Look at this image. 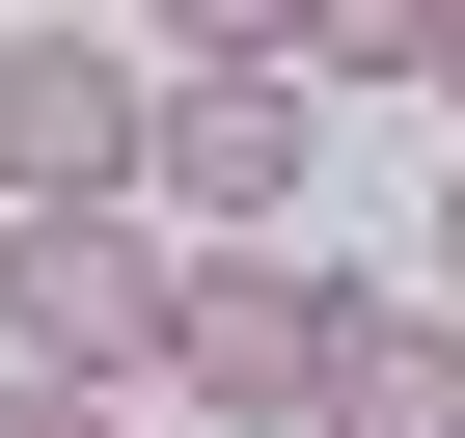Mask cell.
<instances>
[{"mask_svg":"<svg viewBox=\"0 0 465 438\" xmlns=\"http://www.w3.org/2000/svg\"><path fill=\"white\" fill-rule=\"evenodd\" d=\"M137 55H302V0H137Z\"/></svg>","mask_w":465,"mask_h":438,"instance_id":"52a82bcc","label":"cell"},{"mask_svg":"<svg viewBox=\"0 0 465 438\" xmlns=\"http://www.w3.org/2000/svg\"><path fill=\"white\" fill-rule=\"evenodd\" d=\"M438 302H465V192H438Z\"/></svg>","mask_w":465,"mask_h":438,"instance_id":"30bf717a","label":"cell"},{"mask_svg":"<svg viewBox=\"0 0 465 438\" xmlns=\"http://www.w3.org/2000/svg\"><path fill=\"white\" fill-rule=\"evenodd\" d=\"M302 164H329V110H302V55H164L137 83V219H302Z\"/></svg>","mask_w":465,"mask_h":438,"instance_id":"7a4b0ae2","label":"cell"},{"mask_svg":"<svg viewBox=\"0 0 465 438\" xmlns=\"http://www.w3.org/2000/svg\"><path fill=\"white\" fill-rule=\"evenodd\" d=\"M0 329H28L55 383H137L164 356V219L137 192H0Z\"/></svg>","mask_w":465,"mask_h":438,"instance_id":"3957f363","label":"cell"},{"mask_svg":"<svg viewBox=\"0 0 465 438\" xmlns=\"http://www.w3.org/2000/svg\"><path fill=\"white\" fill-rule=\"evenodd\" d=\"M164 438H302V383H329V274L274 247V219H219V247H192V219H164Z\"/></svg>","mask_w":465,"mask_h":438,"instance_id":"6da1fadb","label":"cell"},{"mask_svg":"<svg viewBox=\"0 0 465 438\" xmlns=\"http://www.w3.org/2000/svg\"><path fill=\"white\" fill-rule=\"evenodd\" d=\"M302 438H465V302H356V274H329V383H302Z\"/></svg>","mask_w":465,"mask_h":438,"instance_id":"5b68a950","label":"cell"},{"mask_svg":"<svg viewBox=\"0 0 465 438\" xmlns=\"http://www.w3.org/2000/svg\"><path fill=\"white\" fill-rule=\"evenodd\" d=\"M438 55V0H302V83H411Z\"/></svg>","mask_w":465,"mask_h":438,"instance_id":"8992f818","label":"cell"},{"mask_svg":"<svg viewBox=\"0 0 465 438\" xmlns=\"http://www.w3.org/2000/svg\"><path fill=\"white\" fill-rule=\"evenodd\" d=\"M411 83H438V110H465V0H438V55H411Z\"/></svg>","mask_w":465,"mask_h":438,"instance_id":"9c48e42d","label":"cell"},{"mask_svg":"<svg viewBox=\"0 0 465 438\" xmlns=\"http://www.w3.org/2000/svg\"><path fill=\"white\" fill-rule=\"evenodd\" d=\"M137 28H0V192H137Z\"/></svg>","mask_w":465,"mask_h":438,"instance_id":"277c9868","label":"cell"},{"mask_svg":"<svg viewBox=\"0 0 465 438\" xmlns=\"http://www.w3.org/2000/svg\"><path fill=\"white\" fill-rule=\"evenodd\" d=\"M0 438H137V383H55V356H28V383H0Z\"/></svg>","mask_w":465,"mask_h":438,"instance_id":"ba28073f","label":"cell"}]
</instances>
